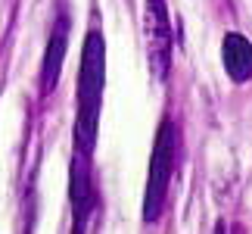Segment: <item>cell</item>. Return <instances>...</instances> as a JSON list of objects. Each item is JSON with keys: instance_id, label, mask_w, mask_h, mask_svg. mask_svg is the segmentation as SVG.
I'll return each mask as SVG.
<instances>
[{"instance_id": "1", "label": "cell", "mask_w": 252, "mask_h": 234, "mask_svg": "<svg viewBox=\"0 0 252 234\" xmlns=\"http://www.w3.org/2000/svg\"><path fill=\"white\" fill-rule=\"evenodd\" d=\"M103 87H106V41L100 28L84 35L81 47V69H78V91H75V153L91 156L100 134V110H103Z\"/></svg>"}, {"instance_id": "2", "label": "cell", "mask_w": 252, "mask_h": 234, "mask_svg": "<svg viewBox=\"0 0 252 234\" xmlns=\"http://www.w3.org/2000/svg\"><path fill=\"white\" fill-rule=\"evenodd\" d=\"M178 150H181V128L174 119H162L156 131V144L150 153V172H147V191H143V222H156L165 209L168 188L178 165Z\"/></svg>"}, {"instance_id": "3", "label": "cell", "mask_w": 252, "mask_h": 234, "mask_svg": "<svg viewBox=\"0 0 252 234\" xmlns=\"http://www.w3.org/2000/svg\"><path fill=\"white\" fill-rule=\"evenodd\" d=\"M143 35H147V60L156 81H165L171 72V50H174V32L165 0H147L143 13Z\"/></svg>"}, {"instance_id": "4", "label": "cell", "mask_w": 252, "mask_h": 234, "mask_svg": "<svg viewBox=\"0 0 252 234\" xmlns=\"http://www.w3.org/2000/svg\"><path fill=\"white\" fill-rule=\"evenodd\" d=\"M69 28H72V19H69V9L60 6L53 25H50V38H47V50H44V63H41V94H53L56 84H60V75H63V63H65V53H69Z\"/></svg>"}, {"instance_id": "5", "label": "cell", "mask_w": 252, "mask_h": 234, "mask_svg": "<svg viewBox=\"0 0 252 234\" xmlns=\"http://www.w3.org/2000/svg\"><path fill=\"white\" fill-rule=\"evenodd\" d=\"M91 156H81L72 150V172H69V197L75 209V231H87V219L96 209V191H94V175H91Z\"/></svg>"}, {"instance_id": "6", "label": "cell", "mask_w": 252, "mask_h": 234, "mask_svg": "<svg viewBox=\"0 0 252 234\" xmlns=\"http://www.w3.org/2000/svg\"><path fill=\"white\" fill-rule=\"evenodd\" d=\"M221 63L234 84L252 81V41L240 32H227L221 41Z\"/></svg>"}]
</instances>
